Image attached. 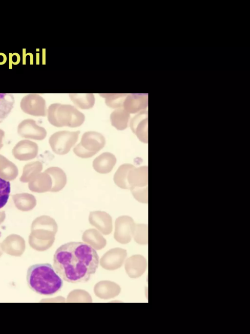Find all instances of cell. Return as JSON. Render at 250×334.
Instances as JSON below:
<instances>
[{"instance_id":"obj_32","label":"cell","mask_w":250,"mask_h":334,"mask_svg":"<svg viewBox=\"0 0 250 334\" xmlns=\"http://www.w3.org/2000/svg\"><path fill=\"white\" fill-rule=\"evenodd\" d=\"M5 218V213L3 211H0V224L4 220Z\"/></svg>"},{"instance_id":"obj_16","label":"cell","mask_w":250,"mask_h":334,"mask_svg":"<svg viewBox=\"0 0 250 334\" xmlns=\"http://www.w3.org/2000/svg\"><path fill=\"white\" fill-rule=\"evenodd\" d=\"M16 207L21 211H29L36 205L37 200L32 194L27 193L16 194L13 196Z\"/></svg>"},{"instance_id":"obj_27","label":"cell","mask_w":250,"mask_h":334,"mask_svg":"<svg viewBox=\"0 0 250 334\" xmlns=\"http://www.w3.org/2000/svg\"><path fill=\"white\" fill-rule=\"evenodd\" d=\"M134 197L138 201L142 202H147V187L131 188L130 189Z\"/></svg>"},{"instance_id":"obj_30","label":"cell","mask_w":250,"mask_h":334,"mask_svg":"<svg viewBox=\"0 0 250 334\" xmlns=\"http://www.w3.org/2000/svg\"><path fill=\"white\" fill-rule=\"evenodd\" d=\"M7 58L5 54L0 52V65H3L6 63Z\"/></svg>"},{"instance_id":"obj_1","label":"cell","mask_w":250,"mask_h":334,"mask_svg":"<svg viewBox=\"0 0 250 334\" xmlns=\"http://www.w3.org/2000/svg\"><path fill=\"white\" fill-rule=\"evenodd\" d=\"M99 257L90 245L71 242L61 245L55 251L53 267L62 279L70 283H85L98 268Z\"/></svg>"},{"instance_id":"obj_14","label":"cell","mask_w":250,"mask_h":334,"mask_svg":"<svg viewBox=\"0 0 250 334\" xmlns=\"http://www.w3.org/2000/svg\"><path fill=\"white\" fill-rule=\"evenodd\" d=\"M44 172L48 174L51 178L52 187L50 192H59L64 188L67 182V178L65 173L61 168L51 167L46 169Z\"/></svg>"},{"instance_id":"obj_25","label":"cell","mask_w":250,"mask_h":334,"mask_svg":"<svg viewBox=\"0 0 250 334\" xmlns=\"http://www.w3.org/2000/svg\"><path fill=\"white\" fill-rule=\"evenodd\" d=\"M132 219L128 216H122L118 217L116 221L117 227V236L120 234L117 238H126V231L133 224Z\"/></svg>"},{"instance_id":"obj_3","label":"cell","mask_w":250,"mask_h":334,"mask_svg":"<svg viewBox=\"0 0 250 334\" xmlns=\"http://www.w3.org/2000/svg\"><path fill=\"white\" fill-rule=\"evenodd\" d=\"M47 119L52 125L62 127H77L84 121V115L70 105L54 103L47 111Z\"/></svg>"},{"instance_id":"obj_15","label":"cell","mask_w":250,"mask_h":334,"mask_svg":"<svg viewBox=\"0 0 250 334\" xmlns=\"http://www.w3.org/2000/svg\"><path fill=\"white\" fill-rule=\"evenodd\" d=\"M146 115L142 112L134 116L130 123V128L138 138L142 141L147 142V132H146Z\"/></svg>"},{"instance_id":"obj_23","label":"cell","mask_w":250,"mask_h":334,"mask_svg":"<svg viewBox=\"0 0 250 334\" xmlns=\"http://www.w3.org/2000/svg\"><path fill=\"white\" fill-rule=\"evenodd\" d=\"M15 103L14 96L11 93H0V123L9 115Z\"/></svg>"},{"instance_id":"obj_12","label":"cell","mask_w":250,"mask_h":334,"mask_svg":"<svg viewBox=\"0 0 250 334\" xmlns=\"http://www.w3.org/2000/svg\"><path fill=\"white\" fill-rule=\"evenodd\" d=\"M28 183L30 190L36 193L50 191L52 187L51 178L49 175L44 171L38 174Z\"/></svg>"},{"instance_id":"obj_21","label":"cell","mask_w":250,"mask_h":334,"mask_svg":"<svg viewBox=\"0 0 250 334\" xmlns=\"http://www.w3.org/2000/svg\"><path fill=\"white\" fill-rule=\"evenodd\" d=\"M42 164L39 161L29 162L23 168L20 181L22 182H29L32 180L42 170Z\"/></svg>"},{"instance_id":"obj_8","label":"cell","mask_w":250,"mask_h":334,"mask_svg":"<svg viewBox=\"0 0 250 334\" xmlns=\"http://www.w3.org/2000/svg\"><path fill=\"white\" fill-rule=\"evenodd\" d=\"M37 144L27 139L19 141L12 150L14 157L20 161H27L34 159L38 153Z\"/></svg>"},{"instance_id":"obj_29","label":"cell","mask_w":250,"mask_h":334,"mask_svg":"<svg viewBox=\"0 0 250 334\" xmlns=\"http://www.w3.org/2000/svg\"><path fill=\"white\" fill-rule=\"evenodd\" d=\"M11 57L12 65H17L20 63L21 57L18 53L14 52L12 53Z\"/></svg>"},{"instance_id":"obj_9","label":"cell","mask_w":250,"mask_h":334,"mask_svg":"<svg viewBox=\"0 0 250 334\" xmlns=\"http://www.w3.org/2000/svg\"><path fill=\"white\" fill-rule=\"evenodd\" d=\"M116 163V158L113 154L104 152L94 159L93 167L99 173L107 174L112 170Z\"/></svg>"},{"instance_id":"obj_20","label":"cell","mask_w":250,"mask_h":334,"mask_svg":"<svg viewBox=\"0 0 250 334\" xmlns=\"http://www.w3.org/2000/svg\"><path fill=\"white\" fill-rule=\"evenodd\" d=\"M134 167L129 163L121 165L117 169L114 175V181L120 188L124 189H129L130 187L127 180V176L129 170Z\"/></svg>"},{"instance_id":"obj_18","label":"cell","mask_w":250,"mask_h":334,"mask_svg":"<svg viewBox=\"0 0 250 334\" xmlns=\"http://www.w3.org/2000/svg\"><path fill=\"white\" fill-rule=\"evenodd\" d=\"M2 246L3 250L8 253L19 254L24 250V242L19 236L12 235L5 239Z\"/></svg>"},{"instance_id":"obj_28","label":"cell","mask_w":250,"mask_h":334,"mask_svg":"<svg viewBox=\"0 0 250 334\" xmlns=\"http://www.w3.org/2000/svg\"><path fill=\"white\" fill-rule=\"evenodd\" d=\"M27 56H29L30 57V65H33V64H34L33 55L31 52L26 53V50L25 48H22V65H26V57Z\"/></svg>"},{"instance_id":"obj_7","label":"cell","mask_w":250,"mask_h":334,"mask_svg":"<svg viewBox=\"0 0 250 334\" xmlns=\"http://www.w3.org/2000/svg\"><path fill=\"white\" fill-rule=\"evenodd\" d=\"M17 131L22 137L37 140H43L47 134L46 130L37 125L32 119H26L21 122L18 125Z\"/></svg>"},{"instance_id":"obj_13","label":"cell","mask_w":250,"mask_h":334,"mask_svg":"<svg viewBox=\"0 0 250 334\" xmlns=\"http://www.w3.org/2000/svg\"><path fill=\"white\" fill-rule=\"evenodd\" d=\"M147 99L142 94H127L123 104L124 109L129 113H135L146 106Z\"/></svg>"},{"instance_id":"obj_6","label":"cell","mask_w":250,"mask_h":334,"mask_svg":"<svg viewBox=\"0 0 250 334\" xmlns=\"http://www.w3.org/2000/svg\"><path fill=\"white\" fill-rule=\"evenodd\" d=\"M20 107L25 113L36 116H45L46 102L38 94L31 93L24 96L20 102Z\"/></svg>"},{"instance_id":"obj_2","label":"cell","mask_w":250,"mask_h":334,"mask_svg":"<svg viewBox=\"0 0 250 334\" xmlns=\"http://www.w3.org/2000/svg\"><path fill=\"white\" fill-rule=\"evenodd\" d=\"M26 280L31 289L45 296H51L58 292L63 285V280L48 263L37 264L29 267Z\"/></svg>"},{"instance_id":"obj_17","label":"cell","mask_w":250,"mask_h":334,"mask_svg":"<svg viewBox=\"0 0 250 334\" xmlns=\"http://www.w3.org/2000/svg\"><path fill=\"white\" fill-rule=\"evenodd\" d=\"M18 175L17 166L0 154V178L7 181L15 179Z\"/></svg>"},{"instance_id":"obj_24","label":"cell","mask_w":250,"mask_h":334,"mask_svg":"<svg viewBox=\"0 0 250 334\" xmlns=\"http://www.w3.org/2000/svg\"><path fill=\"white\" fill-rule=\"evenodd\" d=\"M104 98L107 106L112 108L119 109L123 107L124 102L127 94L103 93L100 94Z\"/></svg>"},{"instance_id":"obj_11","label":"cell","mask_w":250,"mask_h":334,"mask_svg":"<svg viewBox=\"0 0 250 334\" xmlns=\"http://www.w3.org/2000/svg\"><path fill=\"white\" fill-rule=\"evenodd\" d=\"M89 221L91 224L96 226L105 233L111 229L112 218L109 214L102 211H95L89 214Z\"/></svg>"},{"instance_id":"obj_31","label":"cell","mask_w":250,"mask_h":334,"mask_svg":"<svg viewBox=\"0 0 250 334\" xmlns=\"http://www.w3.org/2000/svg\"><path fill=\"white\" fill-rule=\"evenodd\" d=\"M4 136V132L0 129V149L2 147L3 144V139Z\"/></svg>"},{"instance_id":"obj_33","label":"cell","mask_w":250,"mask_h":334,"mask_svg":"<svg viewBox=\"0 0 250 334\" xmlns=\"http://www.w3.org/2000/svg\"><path fill=\"white\" fill-rule=\"evenodd\" d=\"M12 53H9V59H8V68L9 69H12V60H11V56Z\"/></svg>"},{"instance_id":"obj_19","label":"cell","mask_w":250,"mask_h":334,"mask_svg":"<svg viewBox=\"0 0 250 334\" xmlns=\"http://www.w3.org/2000/svg\"><path fill=\"white\" fill-rule=\"evenodd\" d=\"M130 118L129 113L124 108L114 110L110 114L111 125L118 130H124L127 127Z\"/></svg>"},{"instance_id":"obj_26","label":"cell","mask_w":250,"mask_h":334,"mask_svg":"<svg viewBox=\"0 0 250 334\" xmlns=\"http://www.w3.org/2000/svg\"><path fill=\"white\" fill-rule=\"evenodd\" d=\"M10 190V182L0 178V209L7 202Z\"/></svg>"},{"instance_id":"obj_22","label":"cell","mask_w":250,"mask_h":334,"mask_svg":"<svg viewBox=\"0 0 250 334\" xmlns=\"http://www.w3.org/2000/svg\"><path fill=\"white\" fill-rule=\"evenodd\" d=\"M69 97L74 104L82 109H90L95 103L94 96L92 93H71Z\"/></svg>"},{"instance_id":"obj_10","label":"cell","mask_w":250,"mask_h":334,"mask_svg":"<svg viewBox=\"0 0 250 334\" xmlns=\"http://www.w3.org/2000/svg\"><path fill=\"white\" fill-rule=\"evenodd\" d=\"M127 180L130 189L146 187L147 182V167L135 168L134 167L131 169L128 174Z\"/></svg>"},{"instance_id":"obj_5","label":"cell","mask_w":250,"mask_h":334,"mask_svg":"<svg viewBox=\"0 0 250 334\" xmlns=\"http://www.w3.org/2000/svg\"><path fill=\"white\" fill-rule=\"evenodd\" d=\"M80 133L79 131H62L54 133L49 139L52 151L58 155L66 154L77 141Z\"/></svg>"},{"instance_id":"obj_4","label":"cell","mask_w":250,"mask_h":334,"mask_svg":"<svg viewBox=\"0 0 250 334\" xmlns=\"http://www.w3.org/2000/svg\"><path fill=\"white\" fill-rule=\"evenodd\" d=\"M104 137L100 133L88 131L84 133L81 142L73 149L76 155L82 158H89L95 155L105 145Z\"/></svg>"},{"instance_id":"obj_34","label":"cell","mask_w":250,"mask_h":334,"mask_svg":"<svg viewBox=\"0 0 250 334\" xmlns=\"http://www.w3.org/2000/svg\"><path fill=\"white\" fill-rule=\"evenodd\" d=\"M36 57H37V58H36V61H37L36 64H39V53H37Z\"/></svg>"}]
</instances>
